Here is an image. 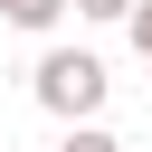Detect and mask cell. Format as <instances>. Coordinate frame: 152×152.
<instances>
[{
	"label": "cell",
	"instance_id": "7a4b0ae2",
	"mask_svg": "<svg viewBox=\"0 0 152 152\" xmlns=\"http://www.w3.org/2000/svg\"><path fill=\"white\" fill-rule=\"evenodd\" d=\"M66 10H76V0H0V19H10V28H57Z\"/></svg>",
	"mask_w": 152,
	"mask_h": 152
},
{
	"label": "cell",
	"instance_id": "5b68a950",
	"mask_svg": "<svg viewBox=\"0 0 152 152\" xmlns=\"http://www.w3.org/2000/svg\"><path fill=\"white\" fill-rule=\"evenodd\" d=\"M124 38H133V48H142V66H152V0H142V10L124 19Z\"/></svg>",
	"mask_w": 152,
	"mask_h": 152
},
{
	"label": "cell",
	"instance_id": "3957f363",
	"mask_svg": "<svg viewBox=\"0 0 152 152\" xmlns=\"http://www.w3.org/2000/svg\"><path fill=\"white\" fill-rule=\"evenodd\" d=\"M57 152H124V142H114L104 124H66V142H57Z\"/></svg>",
	"mask_w": 152,
	"mask_h": 152
},
{
	"label": "cell",
	"instance_id": "6da1fadb",
	"mask_svg": "<svg viewBox=\"0 0 152 152\" xmlns=\"http://www.w3.org/2000/svg\"><path fill=\"white\" fill-rule=\"evenodd\" d=\"M104 86H114V76H104L95 48H48L38 76H28V95H38L57 124H95V114H104Z\"/></svg>",
	"mask_w": 152,
	"mask_h": 152
},
{
	"label": "cell",
	"instance_id": "277c9868",
	"mask_svg": "<svg viewBox=\"0 0 152 152\" xmlns=\"http://www.w3.org/2000/svg\"><path fill=\"white\" fill-rule=\"evenodd\" d=\"M133 10H142V0H76V19H104V28H124Z\"/></svg>",
	"mask_w": 152,
	"mask_h": 152
}]
</instances>
